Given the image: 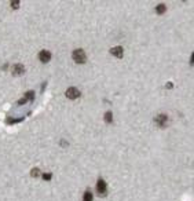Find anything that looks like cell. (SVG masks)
Returning a JSON list of instances; mask_svg holds the SVG:
<instances>
[{"label": "cell", "mask_w": 194, "mask_h": 201, "mask_svg": "<svg viewBox=\"0 0 194 201\" xmlns=\"http://www.w3.org/2000/svg\"><path fill=\"white\" fill-rule=\"evenodd\" d=\"M96 193H98L99 197H106L108 196V183L105 182L103 178H99L98 182H96Z\"/></svg>", "instance_id": "6da1fadb"}, {"label": "cell", "mask_w": 194, "mask_h": 201, "mask_svg": "<svg viewBox=\"0 0 194 201\" xmlns=\"http://www.w3.org/2000/svg\"><path fill=\"white\" fill-rule=\"evenodd\" d=\"M154 123L160 128H165V127H168V123H169V117H168L167 113H158L154 117Z\"/></svg>", "instance_id": "7a4b0ae2"}, {"label": "cell", "mask_w": 194, "mask_h": 201, "mask_svg": "<svg viewBox=\"0 0 194 201\" xmlns=\"http://www.w3.org/2000/svg\"><path fill=\"white\" fill-rule=\"evenodd\" d=\"M72 58L76 63H85L87 62V55H85V51H84L83 48L75 50L72 54Z\"/></svg>", "instance_id": "3957f363"}, {"label": "cell", "mask_w": 194, "mask_h": 201, "mask_svg": "<svg viewBox=\"0 0 194 201\" xmlns=\"http://www.w3.org/2000/svg\"><path fill=\"white\" fill-rule=\"evenodd\" d=\"M65 95H66V98H69V99H77L79 96H80V91H79L76 87H70L66 90Z\"/></svg>", "instance_id": "277c9868"}, {"label": "cell", "mask_w": 194, "mask_h": 201, "mask_svg": "<svg viewBox=\"0 0 194 201\" xmlns=\"http://www.w3.org/2000/svg\"><path fill=\"white\" fill-rule=\"evenodd\" d=\"M11 72H12V75H15V76H21L25 73V66L22 65V63H15V65L11 68Z\"/></svg>", "instance_id": "5b68a950"}, {"label": "cell", "mask_w": 194, "mask_h": 201, "mask_svg": "<svg viewBox=\"0 0 194 201\" xmlns=\"http://www.w3.org/2000/svg\"><path fill=\"white\" fill-rule=\"evenodd\" d=\"M39 59H40V62L47 63L48 61L51 59V52L47 51V50H43V51H40L39 52Z\"/></svg>", "instance_id": "8992f818"}, {"label": "cell", "mask_w": 194, "mask_h": 201, "mask_svg": "<svg viewBox=\"0 0 194 201\" xmlns=\"http://www.w3.org/2000/svg\"><path fill=\"white\" fill-rule=\"evenodd\" d=\"M110 54L114 55L116 58H122V55H124V50H122V47L117 45V47L110 48Z\"/></svg>", "instance_id": "52a82bcc"}, {"label": "cell", "mask_w": 194, "mask_h": 201, "mask_svg": "<svg viewBox=\"0 0 194 201\" xmlns=\"http://www.w3.org/2000/svg\"><path fill=\"white\" fill-rule=\"evenodd\" d=\"M94 200V194L90 189H87L83 194V201H92Z\"/></svg>", "instance_id": "ba28073f"}, {"label": "cell", "mask_w": 194, "mask_h": 201, "mask_svg": "<svg viewBox=\"0 0 194 201\" xmlns=\"http://www.w3.org/2000/svg\"><path fill=\"white\" fill-rule=\"evenodd\" d=\"M165 11H167V6H165L164 3H160V4H157V7H156V12H157L158 15L164 14Z\"/></svg>", "instance_id": "9c48e42d"}, {"label": "cell", "mask_w": 194, "mask_h": 201, "mask_svg": "<svg viewBox=\"0 0 194 201\" xmlns=\"http://www.w3.org/2000/svg\"><path fill=\"white\" fill-rule=\"evenodd\" d=\"M112 121H113V113H112V112H106V113H105V123L110 124Z\"/></svg>", "instance_id": "30bf717a"}, {"label": "cell", "mask_w": 194, "mask_h": 201, "mask_svg": "<svg viewBox=\"0 0 194 201\" xmlns=\"http://www.w3.org/2000/svg\"><path fill=\"white\" fill-rule=\"evenodd\" d=\"M24 98L26 99V101H29V102H33V101H35V94H33V91H26Z\"/></svg>", "instance_id": "8fae6325"}, {"label": "cell", "mask_w": 194, "mask_h": 201, "mask_svg": "<svg viewBox=\"0 0 194 201\" xmlns=\"http://www.w3.org/2000/svg\"><path fill=\"white\" fill-rule=\"evenodd\" d=\"M30 175H32L33 178H37V176H40V169H39V168H33L32 171H30Z\"/></svg>", "instance_id": "7c38bea8"}, {"label": "cell", "mask_w": 194, "mask_h": 201, "mask_svg": "<svg viewBox=\"0 0 194 201\" xmlns=\"http://www.w3.org/2000/svg\"><path fill=\"white\" fill-rule=\"evenodd\" d=\"M42 178H43L44 180H51V178H52V174H51V172H45V174L42 175Z\"/></svg>", "instance_id": "4fadbf2b"}, {"label": "cell", "mask_w": 194, "mask_h": 201, "mask_svg": "<svg viewBox=\"0 0 194 201\" xmlns=\"http://www.w3.org/2000/svg\"><path fill=\"white\" fill-rule=\"evenodd\" d=\"M7 124H14V123H19L22 121V119H7Z\"/></svg>", "instance_id": "5bb4252c"}, {"label": "cell", "mask_w": 194, "mask_h": 201, "mask_svg": "<svg viewBox=\"0 0 194 201\" xmlns=\"http://www.w3.org/2000/svg\"><path fill=\"white\" fill-rule=\"evenodd\" d=\"M10 4H11V7H12V8H15V10L19 7V2H18V0H14V2H11Z\"/></svg>", "instance_id": "9a60e30c"}, {"label": "cell", "mask_w": 194, "mask_h": 201, "mask_svg": "<svg viewBox=\"0 0 194 201\" xmlns=\"http://www.w3.org/2000/svg\"><path fill=\"white\" fill-rule=\"evenodd\" d=\"M165 88H167V90H172V88H173V83H172V81H168L167 84H165Z\"/></svg>", "instance_id": "2e32d148"}, {"label": "cell", "mask_w": 194, "mask_h": 201, "mask_svg": "<svg viewBox=\"0 0 194 201\" xmlns=\"http://www.w3.org/2000/svg\"><path fill=\"white\" fill-rule=\"evenodd\" d=\"M25 102H26V99H25V98H22V99H19L18 102H17V105H19V106H21V105H24Z\"/></svg>", "instance_id": "e0dca14e"}, {"label": "cell", "mask_w": 194, "mask_h": 201, "mask_svg": "<svg viewBox=\"0 0 194 201\" xmlns=\"http://www.w3.org/2000/svg\"><path fill=\"white\" fill-rule=\"evenodd\" d=\"M190 65L194 66V51L191 52V57H190Z\"/></svg>", "instance_id": "ac0fdd59"}, {"label": "cell", "mask_w": 194, "mask_h": 201, "mask_svg": "<svg viewBox=\"0 0 194 201\" xmlns=\"http://www.w3.org/2000/svg\"><path fill=\"white\" fill-rule=\"evenodd\" d=\"M61 145H62V146H68V142H65V141L62 139V141H61Z\"/></svg>", "instance_id": "d6986e66"}]
</instances>
